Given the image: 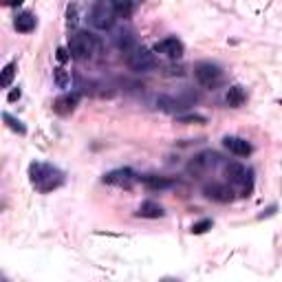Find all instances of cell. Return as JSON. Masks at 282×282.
<instances>
[{
  "mask_svg": "<svg viewBox=\"0 0 282 282\" xmlns=\"http://www.w3.org/2000/svg\"><path fill=\"white\" fill-rule=\"evenodd\" d=\"M29 179H31L33 187L38 190V192L47 194V192H53L64 183V174H62L57 168L49 163H42V161H33L31 165H29Z\"/></svg>",
  "mask_w": 282,
  "mask_h": 282,
  "instance_id": "cell-1",
  "label": "cell"
},
{
  "mask_svg": "<svg viewBox=\"0 0 282 282\" xmlns=\"http://www.w3.org/2000/svg\"><path fill=\"white\" fill-rule=\"evenodd\" d=\"M115 16H117V11H115L111 0H95L88 18H90V25L95 29L108 31V29H113V25H115Z\"/></svg>",
  "mask_w": 282,
  "mask_h": 282,
  "instance_id": "cell-2",
  "label": "cell"
},
{
  "mask_svg": "<svg viewBox=\"0 0 282 282\" xmlns=\"http://www.w3.org/2000/svg\"><path fill=\"white\" fill-rule=\"evenodd\" d=\"M93 49H95V40L86 31H77L68 38V51H71V55L75 57V60H86V57H90Z\"/></svg>",
  "mask_w": 282,
  "mask_h": 282,
  "instance_id": "cell-3",
  "label": "cell"
},
{
  "mask_svg": "<svg viewBox=\"0 0 282 282\" xmlns=\"http://www.w3.org/2000/svg\"><path fill=\"white\" fill-rule=\"evenodd\" d=\"M194 75H197L199 84L205 86V88H216V86L223 82L221 66L212 64V62H199V64L194 66Z\"/></svg>",
  "mask_w": 282,
  "mask_h": 282,
  "instance_id": "cell-4",
  "label": "cell"
},
{
  "mask_svg": "<svg viewBox=\"0 0 282 282\" xmlns=\"http://www.w3.org/2000/svg\"><path fill=\"white\" fill-rule=\"evenodd\" d=\"M126 60H128V66L132 68V71H137V73L150 71V68L154 66V55L148 49H143V47H135L128 55H126Z\"/></svg>",
  "mask_w": 282,
  "mask_h": 282,
  "instance_id": "cell-5",
  "label": "cell"
},
{
  "mask_svg": "<svg viewBox=\"0 0 282 282\" xmlns=\"http://www.w3.org/2000/svg\"><path fill=\"white\" fill-rule=\"evenodd\" d=\"M216 163H218V154L203 152V154H197V157L187 163V172H190V174H194V176H199V174H203L205 170L214 168Z\"/></svg>",
  "mask_w": 282,
  "mask_h": 282,
  "instance_id": "cell-6",
  "label": "cell"
},
{
  "mask_svg": "<svg viewBox=\"0 0 282 282\" xmlns=\"http://www.w3.org/2000/svg\"><path fill=\"white\" fill-rule=\"evenodd\" d=\"M135 172L128 170V168H117L113 172H108V174H104V183L106 185H117V187H130L132 183H135Z\"/></svg>",
  "mask_w": 282,
  "mask_h": 282,
  "instance_id": "cell-7",
  "label": "cell"
},
{
  "mask_svg": "<svg viewBox=\"0 0 282 282\" xmlns=\"http://www.w3.org/2000/svg\"><path fill=\"white\" fill-rule=\"evenodd\" d=\"M205 197L216 201V203H229L234 199V190L225 185V183H212V185H205Z\"/></svg>",
  "mask_w": 282,
  "mask_h": 282,
  "instance_id": "cell-8",
  "label": "cell"
},
{
  "mask_svg": "<svg viewBox=\"0 0 282 282\" xmlns=\"http://www.w3.org/2000/svg\"><path fill=\"white\" fill-rule=\"evenodd\" d=\"M223 146L232 154H236V157H249L251 154V143L247 139H240V137H225Z\"/></svg>",
  "mask_w": 282,
  "mask_h": 282,
  "instance_id": "cell-9",
  "label": "cell"
},
{
  "mask_svg": "<svg viewBox=\"0 0 282 282\" xmlns=\"http://www.w3.org/2000/svg\"><path fill=\"white\" fill-rule=\"evenodd\" d=\"M154 51L172 57V60H176V57L183 55V42L181 40H176V38H165L163 42H159L157 47H154Z\"/></svg>",
  "mask_w": 282,
  "mask_h": 282,
  "instance_id": "cell-10",
  "label": "cell"
},
{
  "mask_svg": "<svg viewBox=\"0 0 282 282\" xmlns=\"http://www.w3.org/2000/svg\"><path fill=\"white\" fill-rule=\"evenodd\" d=\"M77 102H79V97L77 95H60L57 100L53 102V111L57 115H62V117H66V115H71L73 111H75V106H77Z\"/></svg>",
  "mask_w": 282,
  "mask_h": 282,
  "instance_id": "cell-11",
  "label": "cell"
},
{
  "mask_svg": "<svg viewBox=\"0 0 282 282\" xmlns=\"http://www.w3.org/2000/svg\"><path fill=\"white\" fill-rule=\"evenodd\" d=\"M163 214H165L163 207L159 203H154V201H146V203H141L139 210H137V216H141V218H161Z\"/></svg>",
  "mask_w": 282,
  "mask_h": 282,
  "instance_id": "cell-12",
  "label": "cell"
},
{
  "mask_svg": "<svg viewBox=\"0 0 282 282\" xmlns=\"http://www.w3.org/2000/svg\"><path fill=\"white\" fill-rule=\"evenodd\" d=\"M225 176L229 179V183H245L247 181V168L240 163H227Z\"/></svg>",
  "mask_w": 282,
  "mask_h": 282,
  "instance_id": "cell-13",
  "label": "cell"
},
{
  "mask_svg": "<svg viewBox=\"0 0 282 282\" xmlns=\"http://www.w3.org/2000/svg\"><path fill=\"white\" fill-rule=\"evenodd\" d=\"M143 185L148 190H168L174 185V181L168 179V176H157V174H150V176H143Z\"/></svg>",
  "mask_w": 282,
  "mask_h": 282,
  "instance_id": "cell-14",
  "label": "cell"
},
{
  "mask_svg": "<svg viewBox=\"0 0 282 282\" xmlns=\"http://www.w3.org/2000/svg\"><path fill=\"white\" fill-rule=\"evenodd\" d=\"M245 100H247V95L240 86H229V90L225 95V102H227L229 108H240L245 104Z\"/></svg>",
  "mask_w": 282,
  "mask_h": 282,
  "instance_id": "cell-15",
  "label": "cell"
},
{
  "mask_svg": "<svg viewBox=\"0 0 282 282\" xmlns=\"http://www.w3.org/2000/svg\"><path fill=\"white\" fill-rule=\"evenodd\" d=\"M14 27L18 33H31L36 29V18L31 14H18L14 20Z\"/></svg>",
  "mask_w": 282,
  "mask_h": 282,
  "instance_id": "cell-16",
  "label": "cell"
},
{
  "mask_svg": "<svg viewBox=\"0 0 282 282\" xmlns=\"http://www.w3.org/2000/svg\"><path fill=\"white\" fill-rule=\"evenodd\" d=\"M115 11H117V16H122V18H128L132 14V9H135V3L132 0H111Z\"/></svg>",
  "mask_w": 282,
  "mask_h": 282,
  "instance_id": "cell-17",
  "label": "cell"
},
{
  "mask_svg": "<svg viewBox=\"0 0 282 282\" xmlns=\"http://www.w3.org/2000/svg\"><path fill=\"white\" fill-rule=\"evenodd\" d=\"M117 47H119V51H124V53L128 55L130 51L137 47V42H135V38H132V33H119V36H117Z\"/></svg>",
  "mask_w": 282,
  "mask_h": 282,
  "instance_id": "cell-18",
  "label": "cell"
},
{
  "mask_svg": "<svg viewBox=\"0 0 282 282\" xmlns=\"http://www.w3.org/2000/svg\"><path fill=\"white\" fill-rule=\"evenodd\" d=\"M14 75H16V62H9V64L3 68V77H0V86H3V88H9L11 82H14Z\"/></svg>",
  "mask_w": 282,
  "mask_h": 282,
  "instance_id": "cell-19",
  "label": "cell"
},
{
  "mask_svg": "<svg viewBox=\"0 0 282 282\" xmlns=\"http://www.w3.org/2000/svg\"><path fill=\"white\" fill-rule=\"evenodd\" d=\"M53 79H55V84L60 86V88H68V84H71V77H68V73L62 66L53 71Z\"/></svg>",
  "mask_w": 282,
  "mask_h": 282,
  "instance_id": "cell-20",
  "label": "cell"
},
{
  "mask_svg": "<svg viewBox=\"0 0 282 282\" xmlns=\"http://www.w3.org/2000/svg\"><path fill=\"white\" fill-rule=\"evenodd\" d=\"M3 119H5V122H7V126H9V128H11V130H16V132H18V135H25V132H27V128H25V126H22V122H20V119L11 117L9 113H5V115H3Z\"/></svg>",
  "mask_w": 282,
  "mask_h": 282,
  "instance_id": "cell-21",
  "label": "cell"
},
{
  "mask_svg": "<svg viewBox=\"0 0 282 282\" xmlns=\"http://www.w3.org/2000/svg\"><path fill=\"white\" fill-rule=\"evenodd\" d=\"M212 225H214V223H212L210 218H203V221H199V223L192 225V234H205L207 229H212Z\"/></svg>",
  "mask_w": 282,
  "mask_h": 282,
  "instance_id": "cell-22",
  "label": "cell"
},
{
  "mask_svg": "<svg viewBox=\"0 0 282 282\" xmlns=\"http://www.w3.org/2000/svg\"><path fill=\"white\" fill-rule=\"evenodd\" d=\"M179 122L181 124H205V117L203 115H181Z\"/></svg>",
  "mask_w": 282,
  "mask_h": 282,
  "instance_id": "cell-23",
  "label": "cell"
},
{
  "mask_svg": "<svg viewBox=\"0 0 282 282\" xmlns=\"http://www.w3.org/2000/svg\"><path fill=\"white\" fill-rule=\"evenodd\" d=\"M75 25H77V7L71 5L68 7V27H75Z\"/></svg>",
  "mask_w": 282,
  "mask_h": 282,
  "instance_id": "cell-24",
  "label": "cell"
},
{
  "mask_svg": "<svg viewBox=\"0 0 282 282\" xmlns=\"http://www.w3.org/2000/svg\"><path fill=\"white\" fill-rule=\"evenodd\" d=\"M68 57H73V55H71V51H68V49H64V47H60V49H57V60H60L62 64H64V62L68 60Z\"/></svg>",
  "mask_w": 282,
  "mask_h": 282,
  "instance_id": "cell-25",
  "label": "cell"
},
{
  "mask_svg": "<svg viewBox=\"0 0 282 282\" xmlns=\"http://www.w3.org/2000/svg\"><path fill=\"white\" fill-rule=\"evenodd\" d=\"M16 100H20V90H18V88L9 93V102H16Z\"/></svg>",
  "mask_w": 282,
  "mask_h": 282,
  "instance_id": "cell-26",
  "label": "cell"
},
{
  "mask_svg": "<svg viewBox=\"0 0 282 282\" xmlns=\"http://www.w3.org/2000/svg\"><path fill=\"white\" fill-rule=\"evenodd\" d=\"M5 3H7V5H11V7H16V5H20L22 0H5Z\"/></svg>",
  "mask_w": 282,
  "mask_h": 282,
  "instance_id": "cell-27",
  "label": "cell"
}]
</instances>
